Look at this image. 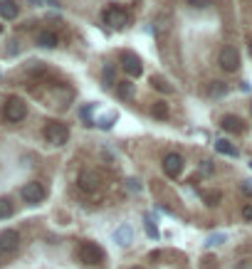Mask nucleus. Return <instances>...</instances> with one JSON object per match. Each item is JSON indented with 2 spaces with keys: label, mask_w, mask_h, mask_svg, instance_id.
I'll list each match as a JSON object with an SVG mask.
<instances>
[{
  "label": "nucleus",
  "mask_w": 252,
  "mask_h": 269,
  "mask_svg": "<svg viewBox=\"0 0 252 269\" xmlns=\"http://www.w3.org/2000/svg\"><path fill=\"white\" fill-rule=\"evenodd\" d=\"M203 200H205V205L213 207V205L220 202V193H218V190H205V193H203Z\"/></svg>",
  "instance_id": "nucleus-20"
},
{
  "label": "nucleus",
  "mask_w": 252,
  "mask_h": 269,
  "mask_svg": "<svg viewBox=\"0 0 252 269\" xmlns=\"http://www.w3.org/2000/svg\"><path fill=\"white\" fill-rule=\"evenodd\" d=\"M20 250V235L15 230H2L0 232V262L15 257Z\"/></svg>",
  "instance_id": "nucleus-3"
},
{
  "label": "nucleus",
  "mask_w": 252,
  "mask_h": 269,
  "mask_svg": "<svg viewBox=\"0 0 252 269\" xmlns=\"http://www.w3.org/2000/svg\"><path fill=\"white\" fill-rule=\"evenodd\" d=\"M45 138L52 146H64L69 141V129L64 124H60V121H52V124L45 126Z\"/></svg>",
  "instance_id": "nucleus-5"
},
{
  "label": "nucleus",
  "mask_w": 252,
  "mask_h": 269,
  "mask_svg": "<svg viewBox=\"0 0 252 269\" xmlns=\"http://www.w3.org/2000/svg\"><path fill=\"white\" fill-rule=\"evenodd\" d=\"M243 217H245V222H252V202L243 207Z\"/></svg>",
  "instance_id": "nucleus-24"
},
{
  "label": "nucleus",
  "mask_w": 252,
  "mask_h": 269,
  "mask_svg": "<svg viewBox=\"0 0 252 269\" xmlns=\"http://www.w3.org/2000/svg\"><path fill=\"white\" fill-rule=\"evenodd\" d=\"M151 84H153V89H158V91H163V94H171V91H173V87H171L161 74H153V77H151Z\"/></svg>",
  "instance_id": "nucleus-15"
},
{
  "label": "nucleus",
  "mask_w": 252,
  "mask_h": 269,
  "mask_svg": "<svg viewBox=\"0 0 252 269\" xmlns=\"http://www.w3.org/2000/svg\"><path fill=\"white\" fill-rule=\"evenodd\" d=\"M128 188H131V190H141V185H138V180H128Z\"/></svg>",
  "instance_id": "nucleus-28"
},
{
  "label": "nucleus",
  "mask_w": 252,
  "mask_h": 269,
  "mask_svg": "<svg viewBox=\"0 0 252 269\" xmlns=\"http://www.w3.org/2000/svg\"><path fill=\"white\" fill-rule=\"evenodd\" d=\"M163 173H166L168 178H178V176L183 173V156L168 153V156L163 158Z\"/></svg>",
  "instance_id": "nucleus-9"
},
{
  "label": "nucleus",
  "mask_w": 252,
  "mask_h": 269,
  "mask_svg": "<svg viewBox=\"0 0 252 269\" xmlns=\"http://www.w3.org/2000/svg\"><path fill=\"white\" fill-rule=\"evenodd\" d=\"M17 12H20V5H17V2H12V0H0V17L15 20Z\"/></svg>",
  "instance_id": "nucleus-12"
},
{
  "label": "nucleus",
  "mask_w": 252,
  "mask_h": 269,
  "mask_svg": "<svg viewBox=\"0 0 252 269\" xmlns=\"http://www.w3.org/2000/svg\"><path fill=\"white\" fill-rule=\"evenodd\" d=\"M12 212H15L12 202L7 200V198H0V220H5V217H12Z\"/></svg>",
  "instance_id": "nucleus-18"
},
{
  "label": "nucleus",
  "mask_w": 252,
  "mask_h": 269,
  "mask_svg": "<svg viewBox=\"0 0 252 269\" xmlns=\"http://www.w3.org/2000/svg\"><path fill=\"white\" fill-rule=\"evenodd\" d=\"M250 52H252V45H250Z\"/></svg>",
  "instance_id": "nucleus-30"
},
{
  "label": "nucleus",
  "mask_w": 252,
  "mask_h": 269,
  "mask_svg": "<svg viewBox=\"0 0 252 269\" xmlns=\"http://www.w3.org/2000/svg\"><path fill=\"white\" fill-rule=\"evenodd\" d=\"M20 198L25 202H30V205H35V202H40L45 198V185L37 183V180H30V183H25L20 188Z\"/></svg>",
  "instance_id": "nucleus-6"
},
{
  "label": "nucleus",
  "mask_w": 252,
  "mask_h": 269,
  "mask_svg": "<svg viewBox=\"0 0 252 269\" xmlns=\"http://www.w3.org/2000/svg\"><path fill=\"white\" fill-rule=\"evenodd\" d=\"M37 45L45 50H52V47H57V35L50 30H42V32H37Z\"/></svg>",
  "instance_id": "nucleus-13"
},
{
  "label": "nucleus",
  "mask_w": 252,
  "mask_h": 269,
  "mask_svg": "<svg viewBox=\"0 0 252 269\" xmlns=\"http://www.w3.org/2000/svg\"><path fill=\"white\" fill-rule=\"evenodd\" d=\"M220 242H225V235H210L208 242H205V247H215V245H220Z\"/></svg>",
  "instance_id": "nucleus-23"
},
{
  "label": "nucleus",
  "mask_w": 252,
  "mask_h": 269,
  "mask_svg": "<svg viewBox=\"0 0 252 269\" xmlns=\"http://www.w3.org/2000/svg\"><path fill=\"white\" fill-rule=\"evenodd\" d=\"M114 121H117V114H114V111H112V114H104L102 119H97V124H99L102 129H112Z\"/></svg>",
  "instance_id": "nucleus-21"
},
{
  "label": "nucleus",
  "mask_w": 252,
  "mask_h": 269,
  "mask_svg": "<svg viewBox=\"0 0 252 269\" xmlns=\"http://www.w3.org/2000/svg\"><path fill=\"white\" fill-rule=\"evenodd\" d=\"M225 91H228V87H225L223 82H215V84L210 87V94H213V96H220V94H225Z\"/></svg>",
  "instance_id": "nucleus-22"
},
{
  "label": "nucleus",
  "mask_w": 252,
  "mask_h": 269,
  "mask_svg": "<svg viewBox=\"0 0 252 269\" xmlns=\"http://www.w3.org/2000/svg\"><path fill=\"white\" fill-rule=\"evenodd\" d=\"M146 232H148V235H151V237H158V230H156V227H153V225H151V222H148V225H146Z\"/></svg>",
  "instance_id": "nucleus-26"
},
{
  "label": "nucleus",
  "mask_w": 252,
  "mask_h": 269,
  "mask_svg": "<svg viewBox=\"0 0 252 269\" xmlns=\"http://www.w3.org/2000/svg\"><path fill=\"white\" fill-rule=\"evenodd\" d=\"M151 114H153L156 119H168V104H166V101H156V104L151 106Z\"/></svg>",
  "instance_id": "nucleus-16"
},
{
  "label": "nucleus",
  "mask_w": 252,
  "mask_h": 269,
  "mask_svg": "<svg viewBox=\"0 0 252 269\" xmlns=\"http://www.w3.org/2000/svg\"><path fill=\"white\" fill-rule=\"evenodd\" d=\"M220 126H223V131H228V134H243V131H245V121H243L240 116H233V114L223 116Z\"/></svg>",
  "instance_id": "nucleus-11"
},
{
  "label": "nucleus",
  "mask_w": 252,
  "mask_h": 269,
  "mask_svg": "<svg viewBox=\"0 0 252 269\" xmlns=\"http://www.w3.org/2000/svg\"><path fill=\"white\" fill-rule=\"evenodd\" d=\"M210 0H190V5H195V7H205Z\"/></svg>",
  "instance_id": "nucleus-27"
},
{
  "label": "nucleus",
  "mask_w": 252,
  "mask_h": 269,
  "mask_svg": "<svg viewBox=\"0 0 252 269\" xmlns=\"http://www.w3.org/2000/svg\"><path fill=\"white\" fill-rule=\"evenodd\" d=\"M243 193H245V195H252V178L243 183Z\"/></svg>",
  "instance_id": "nucleus-25"
},
{
  "label": "nucleus",
  "mask_w": 252,
  "mask_h": 269,
  "mask_svg": "<svg viewBox=\"0 0 252 269\" xmlns=\"http://www.w3.org/2000/svg\"><path fill=\"white\" fill-rule=\"evenodd\" d=\"M0 32H2V25H0Z\"/></svg>",
  "instance_id": "nucleus-29"
},
{
  "label": "nucleus",
  "mask_w": 252,
  "mask_h": 269,
  "mask_svg": "<svg viewBox=\"0 0 252 269\" xmlns=\"http://www.w3.org/2000/svg\"><path fill=\"white\" fill-rule=\"evenodd\" d=\"M122 69H124L128 77H141L143 65H141V60L133 52H122Z\"/></svg>",
  "instance_id": "nucleus-10"
},
{
  "label": "nucleus",
  "mask_w": 252,
  "mask_h": 269,
  "mask_svg": "<svg viewBox=\"0 0 252 269\" xmlns=\"http://www.w3.org/2000/svg\"><path fill=\"white\" fill-rule=\"evenodd\" d=\"M25 116H27V104H25L22 99H10V101L5 104V119H7V121L17 124V121H22Z\"/></svg>",
  "instance_id": "nucleus-7"
},
{
  "label": "nucleus",
  "mask_w": 252,
  "mask_h": 269,
  "mask_svg": "<svg viewBox=\"0 0 252 269\" xmlns=\"http://www.w3.org/2000/svg\"><path fill=\"white\" fill-rule=\"evenodd\" d=\"M77 185H79L82 193L94 195V193H99V190L104 188V176L97 173V171H82L79 178H77Z\"/></svg>",
  "instance_id": "nucleus-1"
},
{
  "label": "nucleus",
  "mask_w": 252,
  "mask_h": 269,
  "mask_svg": "<svg viewBox=\"0 0 252 269\" xmlns=\"http://www.w3.org/2000/svg\"><path fill=\"white\" fill-rule=\"evenodd\" d=\"M215 151L223 153V156H230V158L238 156V148H235L230 141H225V138H218V141H215Z\"/></svg>",
  "instance_id": "nucleus-14"
},
{
  "label": "nucleus",
  "mask_w": 252,
  "mask_h": 269,
  "mask_svg": "<svg viewBox=\"0 0 252 269\" xmlns=\"http://www.w3.org/2000/svg\"><path fill=\"white\" fill-rule=\"evenodd\" d=\"M220 67L225 72H238L240 67V52L235 47H223L220 50Z\"/></svg>",
  "instance_id": "nucleus-8"
},
{
  "label": "nucleus",
  "mask_w": 252,
  "mask_h": 269,
  "mask_svg": "<svg viewBox=\"0 0 252 269\" xmlns=\"http://www.w3.org/2000/svg\"><path fill=\"white\" fill-rule=\"evenodd\" d=\"M77 260H79L82 265H89V267L102 265V262H104V250H102L99 245H94V242H82V245L77 247Z\"/></svg>",
  "instance_id": "nucleus-2"
},
{
  "label": "nucleus",
  "mask_w": 252,
  "mask_h": 269,
  "mask_svg": "<svg viewBox=\"0 0 252 269\" xmlns=\"http://www.w3.org/2000/svg\"><path fill=\"white\" fill-rule=\"evenodd\" d=\"M117 94L124 96V99H128V96L133 94V84H131V82H117Z\"/></svg>",
  "instance_id": "nucleus-19"
},
{
  "label": "nucleus",
  "mask_w": 252,
  "mask_h": 269,
  "mask_svg": "<svg viewBox=\"0 0 252 269\" xmlns=\"http://www.w3.org/2000/svg\"><path fill=\"white\" fill-rule=\"evenodd\" d=\"M117 242H119L122 247H128V245H131V227L117 230Z\"/></svg>",
  "instance_id": "nucleus-17"
},
{
  "label": "nucleus",
  "mask_w": 252,
  "mask_h": 269,
  "mask_svg": "<svg viewBox=\"0 0 252 269\" xmlns=\"http://www.w3.org/2000/svg\"><path fill=\"white\" fill-rule=\"evenodd\" d=\"M104 22L109 27H114V30H124L128 25V12L124 7H119V5H112V7L104 10Z\"/></svg>",
  "instance_id": "nucleus-4"
},
{
  "label": "nucleus",
  "mask_w": 252,
  "mask_h": 269,
  "mask_svg": "<svg viewBox=\"0 0 252 269\" xmlns=\"http://www.w3.org/2000/svg\"><path fill=\"white\" fill-rule=\"evenodd\" d=\"M136 269H141V267H136Z\"/></svg>",
  "instance_id": "nucleus-31"
},
{
  "label": "nucleus",
  "mask_w": 252,
  "mask_h": 269,
  "mask_svg": "<svg viewBox=\"0 0 252 269\" xmlns=\"http://www.w3.org/2000/svg\"><path fill=\"white\" fill-rule=\"evenodd\" d=\"M250 166H252V163H250Z\"/></svg>",
  "instance_id": "nucleus-32"
}]
</instances>
